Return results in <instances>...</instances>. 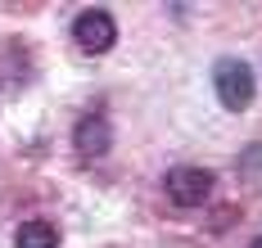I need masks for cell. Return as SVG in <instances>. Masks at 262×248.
Instances as JSON below:
<instances>
[{"mask_svg": "<svg viewBox=\"0 0 262 248\" xmlns=\"http://www.w3.org/2000/svg\"><path fill=\"white\" fill-rule=\"evenodd\" d=\"M108 144H113V131H108V117L104 113H86L73 131V149L81 158H104Z\"/></svg>", "mask_w": 262, "mask_h": 248, "instance_id": "277c9868", "label": "cell"}, {"mask_svg": "<svg viewBox=\"0 0 262 248\" xmlns=\"http://www.w3.org/2000/svg\"><path fill=\"white\" fill-rule=\"evenodd\" d=\"M249 248H262V239H253V244H249Z\"/></svg>", "mask_w": 262, "mask_h": 248, "instance_id": "8992f818", "label": "cell"}, {"mask_svg": "<svg viewBox=\"0 0 262 248\" xmlns=\"http://www.w3.org/2000/svg\"><path fill=\"white\" fill-rule=\"evenodd\" d=\"M73 41H77L81 50H91V55L113 50V41H118V23H113V14H108V9H81L77 23H73Z\"/></svg>", "mask_w": 262, "mask_h": 248, "instance_id": "3957f363", "label": "cell"}, {"mask_svg": "<svg viewBox=\"0 0 262 248\" xmlns=\"http://www.w3.org/2000/svg\"><path fill=\"white\" fill-rule=\"evenodd\" d=\"M14 248H59V230L50 221H23L14 235Z\"/></svg>", "mask_w": 262, "mask_h": 248, "instance_id": "5b68a950", "label": "cell"}, {"mask_svg": "<svg viewBox=\"0 0 262 248\" xmlns=\"http://www.w3.org/2000/svg\"><path fill=\"white\" fill-rule=\"evenodd\" d=\"M212 171L208 167H172L167 176H163V194L177 203V208H204L212 194Z\"/></svg>", "mask_w": 262, "mask_h": 248, "instance_id": "7a4b0ae2", "label": "cell"}, {"mask_svg": "<svg viewBox=\"0 0 262 248\" xmlns=\"http://www.w3.org/2000/svg\"><path fill=\"white\" fill-rule=\"evenodd\" d=\"M212 86H217V100H222V109H249L253 104V68L244 63V59H217V68H212Z\"/></svg>", "mask_w": 262, "mask_h": 248, "instance_id": "6da1fadb", "label": "cell"}]
</instances>
